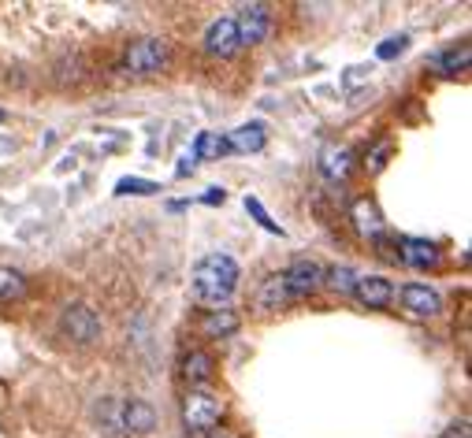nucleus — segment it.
Listing matches in <instances>:
<instances>
[{"label": "nucleus", "mask_w": 472, "mask_h": 438, "mask_svg": "<svg viewBox=\"0 0 472 438\" xmlns=\"http://www.w3.org/2000/svg\"><path fill=\"white\" fill-rule=\"evenodd\" d=\"M238 323H242V320L235 316L231 308H212L209 316L201 320V330H204L209 338H228V335H235V330H238Z\"/></svg>", "instance_id": "obj_14"}, {"label": "nucleus", "mask_w": 472, "mask_h": 438, "mask_svg": "<svg viewBox=\"0 0 472 438\" xmlns=\"http://www.w3.org/2000/svg\"><path fill=\"white\" fill-rule=\"evenodd\" d=\"M264 141H268V131H264V123H242L238 131H231L228 145H231V153H260L264 149Z\"/></svg>", "instance_id": "obj_12"}, {"label": "nucleus", "mask_w": 472, "mask_h": 438, "mask_svg": "<svg viewBox=\"0 0 472 438\" xmlns=\"http://www.w3.org/2000/svg\"><path fill=\"white\" fill-rule=\"evenodd\" d=\"M364 78H368V68H350V71H346V78H342V86L346 90H357Z\"/></svg>", "instance_id": "obj_25"}, {"label": "nucleus", "mask_w": 472, "mask_h": 438, "mask_svg": "<svg viewBox=\"0 0 472 438\" xmlns=\"http://www.w3.org/2000/svg\"><path fill=\"white\" fill-rule=\"evenodd\" d=\"M354 298L361 305H368V308H387V305H391V298H395V286L387 283L383 275H357Z\"/></svg>", "instance_id": "obj_8"}, {"label": "nucleus", "mask_w": 472, "mask_h": 438, "mask_svg": "<svg viewBox=\"0 0 472 438\" xmlns=\"http://www.w3.org/2000/svg\"><path fill=\"white\" fill-rule=\"evenodd\" d=\"M164 60H168V49H164V41L141 37V41H134V45L127 49V56H123V68H127L131 75H156V71L164 68Z\"/></svg>", "instance_id": "obj_3"}, {"label": "nucleus", "mask_w": 472, "mask_h": 438, "mask_svg": "<svg viewBox=\"0 0 472 438\" xmlns=\"http://www.w3.org/2000/svg\"><path fill=\"white\" fill-rule=\"evenodd\" d=\"M402 305H405V312H413V316H420V320L439 316V308H443L439 294L424 283H405L402 286Z\"/></svg>", "instance_id": "obj_7"}, {"label": "nucleus", "mask_w": 472, "mask_h": 438, "mask_svg": "<svg viewBox=\"0 0 472 438\" xmlns=\"http://www.w3.org/2000/svg\"><path fill=\"white\" fill-rule=\"evenodd\" d=\"M23 290H27L23 271H15V267H4V264H0V301L23 298Z\"/></svg>", "instance_id": "obj_17"}, {"label": "nucleus", "mask_w": 472, "mask_h": 438, "mask_svg": "<svg viewBox=\"0 0 472 438\" xmlns=\"http://www.w3.org/2000/svg\"><path fill=\"white\" fill-rule=\"evenodd\" d=\"M405 49H409V37H405V34H398V37H387L383 45L376 49V56H380V60H395V56H402Z\"/></svg>", "instance_id": "obj_24"}, {"label": "nucleus", "mask_w": 472, "mask_h": 438, "mask_svg": "<svg viewBox=\"0 0 472 438\" xmlns=\"http://www.w3.org/2000/svg\"><path fill=\"white\" fill-rule=\"evenodd\" d=\"M354 219L364 235H380V212H376V204L372 201H357L354 204Z\"/></svg>", "instance_id": "obj_20"}, {"label": "nucleus", "mask_w": 472, "mask_h": 438, "mask_svg": "<svg viewBox=\"0 0 472 438\" xmlns=\"http://www.w3.org/2000/svg\"><path fill=\"white\" fill-rule=\"evenodd\" d=\"M387 153H391V145H376L372 156H368V171H380L383 160H387Z\"/></svg>", "instance_id": "obj_27"}, {"label": "nucleus", "mask_w": 472, "mask_h": 438, "mask_svg": "<svg viewBox=\"0 0 472 438\" xmlns=\"http://www.w3.org/2000/svg\"><path fill=\"white\" fill-rule=\"evenodd\" d=\"M60 327H64V335L75 338V342H93L100 335V316L90 308V305H68L64 308V320H60Z\"/></svg>", "instance_id": "obj_6"}, {"label": "nucleus", "mask_w": 472, "mask_h": 438, "mask_svg": "<svg viewBox=\"0 0 472 438\" xmlns=\"http://www.w3.org/2000/svg\"><path fill=\"white\" fill-rule=\"evenodd\" d=\"M201 201H204V204H223V201H228V194H223V190H216V186H212V190L204 194Z\"/></svg>", "instance_id": "obj_29"}, {"label": "nucleus", "mask_w": 472, "mask_h": 438, "mask_svg": "<svg viewBox=\"0 0 472 438\" xmlns=\"http://www.w3.org/2000/svg\"><path fill=\"white\" fill-rule=\"evenodd\" d=\"M245 212H250V216H253V219H257V223L264 227V231H272V235H283V227H279V223H276V219L268 216V208H264V204H260L257 197H245Z\"/></svg>", "instance_id": "obj_22"}, {"label": "nucleus", "mask_w": 472, "mask_h": 438, "mask_svg": "<svg viewBox=\"0 0 472 438\" xmlns=\"http://www.w3.org/2000/svg\"><path fill=\"white\" fill-rule=\"evenodd\" d=\"M257 301H260V308H279V305L291 301V294H286V286H283V275H272L268 283H264Z\"/></svg>", "instance_id": "obj_19"}, {"label": "nucleus", "mask_w": 472, "mask_h": 438, "mask_svg": "<svg viewBox=\"0 0 472 438\" xmlns=\"http://www.w3.org/2000/svg\"><path fill=\"white\" fill-rule=\"evenodd\" d=\"M283 275V286L291 298H309L313 290L324 283V267L316 260H294L286 271H279Z\"/></svg>", "instance_id": "obj_5"}, {"label": "nucleus", "mask_w": 472, "mask_h": 438, "mask_svg": "<svg viewBox=\"0 0 472 438\" xmlns=\"http://www.w3.org/2000/svg\"><path fill=\"white\" fill-rule=\"evenodd\" d=\"M194 168H197V160H194V153H187V156H182V163H179V179H182V175H190Z\"/></svg>", "instance_id": "obj_28"}, {"label": "nucleus", "mask_w": 472, "mask_h": 438, "mask_svg": "<svg viewBox=\"0 0 472 438\" xmlns=\"http://www.w3.org/2000/svg\"><path fill=\"white\" fill-rule=\"evenodd\" d=\"M398 257L409 264V267H432L439 260V249L424 238H398Z\"/></svg>", "instance_id": "obj_11"}, {"label": "nucleus", "mask_w": 472, "mask_h": 438, "mask_svg": "<svg viewBox=\"0 0 472 438\" xmlns=\"http://www.w3.org/2000/svg\"><path fill=\"white\" fill-rule=\"evenodd\" d=\"M350 168H354V153L342 149V145H327V149L320 153V171H324V179L342 182L346 175H350Z\"/></svg>", "instance_id": "obj_13"}, {"label": "nucleus", "mask_w": 472, "mask_h": 438, "mask_svg": "<svg viewBox=\"0 0 472 438\" xmlns=\"http://www.w3.org/2000/svg\"><path fill=\"white\" fill-rule=\"evenodd\" d=\"M432 68H436V71H443V75H454V71H465V68H468V45H461V49H446V52H439V56L432 60Z\"/></svg>", "instance_id": "obj_18"}, {"label": "nucleus", "mask_w": 472, "mask_h": 438, "mask_svg": "<svg viewBox=\"0 0 472 438\" xmlns=\"http://www.w3.org/2000/svg\"><path fill=\"white\" fill-rule=\"evenodd\" d=\"M228 153H231L228 138H220L212 131H201L197 141H194V160H220V156H228Z\"/></svg>", "instance_id": "obj_16"}, {"label": "nucleus", "mask_w": 472, "mask_h": 438, "mask_svg": "<svg viewBox=\"0 0 472 438\" xmlns=\"http://www.w3.org/2000/svg\"><path fill=\"white\" fill-rule=\"evenodd\" d=\"M220 416H223V402H220V394H212V390H190L187 402H182V420H187L190 431L216 427Z\"/></svg>", "instance_id": "obj_2"}, {"label": "nucleus", "mask_w": 472, "mask_h": 438, "mask_svg": "<svg viewBox=\"0 0 472 438\" xmlns=\"http://www.w3.org/2000/svg\"><path fill=\"white\" fill-rule=\"evenodd\" d=\"M212 371H216V364H212V357L204 349H190L187 353V361H182V375L194 383V386H201V383H209L212 379Z\"/></svg>", "instance_id": "obj_15"}, {"label": "nucleus", "mask_w": 472, "mask_h": 438, "mask_svg": "<svg viewBox=\"0 0 472 438\" xmlns=\"http://www.w3.org/2000/svg\"><path fill=\"white\" fill-rule=\"evenodd\" d=\"M354 283H357V275L350 267H335V271H327V286L335 290V294H354Z\"/></svg>", "instance_id": "obj_23"}, {"label": "nucleus", "mask_w": 472, "mask_h": 438, "mask_svg": "<svg viewBox=\"0 0 472 438\" xmlns=\"http://www.w3.org/2000/svg\"><path fill=\"white\" fill-rule=\"evenodd\" d=\"M235 30H238V49L242 45H260L272 30V12L268 4H245L235 19Z\"/></svg>", "instance_id": "obj_4"}, {"label": "nucleus", "mask_w": 472, "mask_h": 438, "mask_svg": "<svg viewBox=\"0 0 472 438\" xmlns=\"http://www.w3.org/2000/svg\"><path fill=\"white\" fill-rule=\"evenodd\" d=\"M119 424L127 427V431L146 434V431H153V427H156V412H153V405H149V402L131 398V402H123V409H119Z\"/></svg>", "instance_id": "obj_10"}, {"label": "nucleus", "mask_w": 472, "mask_h": 438, "mask_svg": "<svg viewBox=\"0 0 472 438\" xmlns=\"http://www.w3.org/2000/svg\"><path fill=\"white\" fill-rule=\"evenodd\" d=\"M116 194H134V197H149V194H160V186L156 182H149V179H119L116 182Z\"/></svg>", "instance_id": "obj_21"}, {"label": "nucleus", "mask_w": 472, "mask_h": 438, "mask_svg": "<svg viewBox=\"0 0 472 438\" xmlns=\"http://www.w3.org/2000/svg\"><path fill=\"white\" fill-rule=\"evenodd\" d=\"M212 438H228V434H212Z\"/></svg>", "instance_id": "obj_30"}, {"label": "nucleus", "mask_w": 472, "mask_h": 438, "mask_svg": "<svg viewBox=\"0 0 472 438\" xmlns=\"http://www.w3.org/2000/svg\"><path fill=\"white\" fill-rule=\"evenodd\" d=\"M439 438H472V431H468V420H454V424H450Z\"/></svg>", "instance_id": "obj_26"}, {"label": "nucleus", "mask_w": 472, "mask_h": 438, "mask_svg": "<svg viewBox=\"0 0 472 438\" xmlns=\"http://www.w3.org/2000/svg\"><path fill=\"white\" fill-rule=\"evenodd\" d=\"M238 286V264L228 253H212L194 267V294L204 305H223Z\"/></svg>", "instance_id": "obj_1"}, {"label": "nucleus", "mask_w": 472, "mask_h": 438, "mask_svg": "<svg viewBox=\"0 0 472 438\" xmlns=\"http://www.w3.org/2000/svg\"><path fill=\"white\" fill-rule=\"evenodd\" d=\"M204 52H212V56H235L238 52L235 19H216V23L204 30Z\"/></svg>", "instance_id": "obj_9"}]
</instances>
